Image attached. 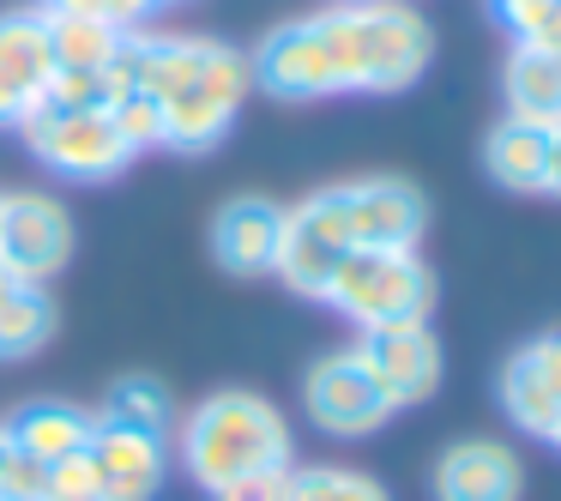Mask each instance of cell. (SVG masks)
Masks as SVG:
<instances>
[{
	"label": "cell",
	"mask_w": 561,
	"mask_h": 501,
	"mask_svg": "<svg viewBox=\"0 0 561 501\" xmlns=\"http://www.w3.org/2000/svg\"><path fill=\"white\" fill-rule=\"evenodd\" d=\"M175 441H182V465L199 489H218L248 471H290L296 465V435L284 423V411L266 392H248V387L206 392L175 423Z\"/></svg>",
	"instance_id": "1"
},
{
	"label": "cell",
	"mask_w": 561,
	"mask_h": 501,
	"mask_svg": "<svg viewBox=\"0 0 561 501\" xmlns=\"http://www.w3.org/2000/svg\"><path fill=\"white\" fill-rule=\"evenodd\" d=\"M314 19L327 31V49L344 91L392 98V91H411L428 73L435 31L404 0H339V7H327Z\"/></svg>",
	"instance_id": "2"
},
{
	"label": "cell",
	"mask_w": 561,
	"mask_h": 501,
	"mask_svg": "<svg viewBox=\"0 0 561 501\" xmlns=\"http://www.w3.org/2000/svg\"><path fill=\"white\" fill-rule=\"evenodd\" d=\"M248 91H254L248 55L218 37H194V55H187L182 79L163 98V151L206 158L211 146H224V134L236 127Z\"/></svg>",
	"instance_id": "3"
},
{
	"label": "cell",
	"mask_w": 561,
	"mask_h": 501,
	"mask_svg": "<svg viewBox=\"0 0 561 501\" xmlns=\"http://www.w3.org/2000/svg\"><path fill=\"white\" fill-rule=\"evenodd\" d=\"M327 303L356 332L368 327H404V320H428L435 308V272L423 254H387V248H351L344 266L332 272Z\"/></svg>",
	"instance_id": "4"
},
{
	"label": "cell",
	"mask_w": 561,
	"mask_h": 501,
	"mask_svg": "<svg viewBox=\"0 0 561 501\" xmlns=\"http://www.w3.org/2000/svg\"><path fill=\"white\" fill-rule=\"evenodd\" d=\"M19 139H25V151L43 170H55L61 182H79V187L115 182L134 163V151L122 146L110 110H55V103H37L19 122Z\"/></svg>",
	"instance_id": "5"
},
{
	"label": "cell",
	"mask_w": 561,
	"mask_h": 501,
	"mask_svg": "<svg viewBox=\"0 0 561 501\" xmlns=\"http://www.w3.org/2000/svg\"><path fill=\"white\" fill-rule=\"evenodd\" d=\"M344 254H351V230H344L339 187H314L302 206H284V236H278V260H272V278H284V291L327 303Z\"/></svg>",
	"instance_id": "6"
},
{
	"label": "cell",
	"mask_w": 561,
	"mask_h": 501,
	"mask_svg": "<svg viewBox=\"0 0 561 501\" xmlns=\"http://www.w3.org/2000/svg\"><path fill=\"white\" fill-rule=\"evenodd\" d=\"M248 73H254V91H266V98H278V103L344 98L339 67H332V49H327V31H320L314 13L272 25L266 37L254 43V55H248Z\"/></svg>",
	"instance_id": "7"
},
{
	"label": "cell",
	"mask_w": 561,
	"mask_h": 501,
	"mask_svg": "<svg viewBox=\"0 0 561 501\" xmlns=\"http://www.w3.org/2000/svg\"><path fill=\"white\" fill-rule=\"evenodd\" d=\"M302 411H308V423H314L320 435H332V441H363V435H375V429L392 423L387 392H380L375 375L363 368L356 344L351 351H327V356L308 363Z\"/></svg>",
	"instance_id": "8"
},
{
	"label": "cell",
	"mask_w": 561,
	"mask_h": 501,
	"mask_svg": "<svg viewBox=\"0 0 561 501\" xmlns=\"http://www.w3.org/2000/svg\"><path fill=\"white\" fill-rule=\"evenodd\" d=\"M73 260V218L55 194H0V266L19 284H49Z\"/></svg>",
	"instance_id": "9"
},
{
	"label": "cell",
	"mask_w": 561,
	"mask_h": 501,
	"mask_svg": "<svg viewBox=\"0 0 561 501\" xmlns=\"http://www.w3.org/2000/svg\"><path fill=\"white\" fill-rule=\"evenodd\" d=\"M344 206V230L351 248H387V254H416L428 230V200L404 175H356V182H332Z\"/></svg>",
	"instance_id": "10"
},
{
	"label": "cell",
	"mask_w": 561,
	"mask_h": 501,
	"mask_svg": "<svg viewBox=\"0 0 561 501\" xmlns=\"http://www.w3.org/2000/svg\"><path fill=\"white\" fill-rule=\"evenodd\" d=\"M356 356L375 375V387L387 392L392 411H411L440 387V339L428 332V320H404V327H368L356 339Z\"/></svg>",
	"instance_id": "11"
},
{
	"label": "cell",
	"mask_w": 561,
	"mask_h": 501,
	"mask_svg": "<svg viewBox=\"0 0 561 501\" xmlns=\"http://www.w3.org/2000/svg\"><path fill=\"white\" fill-rule=\"evenodd\" d=\"M55 79L49 19L43 7H13L0 13V127H19L43 103Z\"/></svg>",
	"instance_id": "12"
},
{
	"label": "cell",
	"mask_w": 561,
	"mask_h": 501,
	"mask_svg": "<svg viewBox=\"0 0 561 501\" xmlns=\"http://www.w3.org/2000/svg\"><path fill=\"white\" fill-rule=\"evenodd\" d=\"M278 236H284V206L266 194H236L211 212V260L230 278H266L278 260Z\"/></svg>",
	"instance_id": "13"
},
{
	"label": "cell",
	"mask_w": 561,
	"mask_h": 501,
	"mask_svg": "<svg viewBox=\"0 0 561 501\" xmlns=\"http://www.w3.org/2000/svg\"><path fill=\"white\" fill-rule=\"evenodd\" d=\"M428 489H435V501H519L525 465L507 441L471 435V441H453L435 459Z\"/></svg>",
	"instance_id": "14"
},
{
	"label": "cell",
	"mask_w": 561,
	"mask_h": 501,
	"mask_svg": "<svg viewBox=\"0 0 561 501\" xmlns=\"http://www.w3.org/2000/svg\"><path fill=\"white\" fill-rule=\"evenodd\" d=\"M85 453H91V465H98L103 501H151L163 489V471H170L163 441L127 435V429H110V423H98V435H91Z\"/></svg>",
	"instance_id": "15"
},
{
	"label": "cell",
	"mask_w": 561,
	"mask_h": 501,
	"mask_svg": "<svg viewBox=\"0 0 561 501\" xmlns=\"http://www.w3.org/2000/svg\"><path fill=\"white\" fill-rule=\"evenodd\" d=\"M91 435H98V411L67 405V399H37V405H19V411L7 417V441H13L19 453H31V459H43V465L67 459V453H85Z\"/></svg>",
	"instance_id": "16"
},
{
	"label": "cell",
	"mask_w": 561,
	"mask_h": 501,
	"mask_svg": "<svg viewBox=\"0 0 561 501\" xmlns=\"http://www.w3.org/2000/svg\"><path fill=\"white\" fill-rule=\"evenodd\" d=\"M549 134H556V127L501 115V122L489 127V139H483L489 182L507 187V194H543V182H549Z\"/></svg>",
	"instance_id": "17"
},
{
	"label": "cell",
	"mask_w": 561,
	"mask_h": 501,
	"mask_svg": "<svg viewBox=\"0 0 561 501\" xmlns=\"http://www.w3.org/2000/svg\"><path fill=\"white\" fill-rule=\"evenodd\" d=\"M501 91H507V115L537 122V127H561V55L556 49H543V43H513Z\"/></svg>",
	"instance_id": "18"
},
{
	"label": "cell",
	"mask_w": 561,
	"mask_h": 501,
	"mask_svg": "<svg viewBox=\"0 0 561 501\" xmlns=\"http://www.w3.org/2000/svg\"><path fill=\"white\" fill-rule=\"evenodd\" d=\"M501 411H507L513 429H525V435H537V441H549L561 429V392H556V380L543 375L531 344H519V351L501 363Z\"/></svg>",
	"instance_id": "19"
},
{
	"label": "cell",
	"mask_w": 561,
	"mask_h": 501,
	"mask_svg": "<svg viewBox=\"0 0 561 501\" xmlns=\"http://www.w3.org/2000/svg\"><path fill=\"white\" fill-rule=\"evenodd\" d=\"M98 423L127 429V435H146V441H170L182 411H175V392L163 387L158 375H122L110 392H103V411Z\"/></svg>",
	"instance_id": "20"
},
{
	"label": "cell",
	"mask_w": 561,
	"mask_h": 501,
	"mask_svg": "<svg viewBox=\"0 0 561 501\" xmlns=\"http://www.w3.org/2000/svg\"><path fill=\"white\" fill-rule=\"evenodd\" d=\"M49 49H55V67H115V55L127 49L134 31H115L103 19H85V13H49Z\"/></svg>",
	"instance_id": "21"
},
{
	"label": "cell",
	"mask_w": 561,
	"mask_h": 501,
	"mask_svg": "<svg viewBox=\"0 0 561 501\" xmlns=\"http://www.w3.org/2000/svg\"><path fill=\"white\" fill-rule=\"evenodd\" d=\"M55 339V303L43 284H19L0 303V363H25Z\"/></svg>",
	"instance_id": "22"
},
{
	"label": "cell",
	"mask_w": 561,
	"mask_h": 501,
	"mask_svg": "<svg viewBox=\"0 0 561 501\" xmlns=\"http://www.w3.org/2000/svg\"><path fill=\"white\" fill-rule=\"evenodd\" d=\"M284 501H392V496L356 465H290Z\"/></svg>",
	"instance_id": "23"
},
{
	"label": "cell",
	"mask_w": 561,
	"mask_h": 501,
	"mask_svg": "<svg viewBox=\"0 0 561 501\" xmlns=\"http://www.w3.org/2000/svg\"><path fill=\"white\" fill-rule=\"evenodd\" d=\"M110 122H115V134H122V146L134 151H163V103L158 98H146V91H127L122 103L110 110Z\"/></svg>",
	"instance_id": "24"
},
{
	"label": "cell",
	"mask_w": 561,
	"mask_h": 501,
	"mask_svg": "<svg viewBox=\"0 0 561 501\" xmlns=\"http://www.w3.org/2000/svg\"><path fill=\"white\" fill-rule=\"evenodd\" d=\"M49 13H85V19H103L115 31H146V19L158 13V0H43Z\"/></svg>",
	"instance_id": "25"
},
{
	"label": "cell",
	"mask_w": 561,
	"mask_h": 501,
	"mask_svg": "<svg viewBox=\"0 0 561 501\" xmlns=\"http://www.w3.org/2000/svg\"><path fill=\"white\" fill-rule=\"evenodd\" d=\"M43 489H49V465L19 447L7 453V465H0V501H43Z\"/></svg>",
	"instance_id": "26"
},
{
	"label": "cell",
	"mask_w": 561,
	"mask_h": 501,
	"mask_svg": "<svg viewBox=\"0 0 561 501\" xmlns=\"http://www.w3.org/2000/svg\"><path fill=\"white\" fill-rule=\"evenodd\" d=\"M284 483H290V471H248V477L206 489V496L211 501H284Z\"/></svg>",
	"instance_id": "27"
},
{
	"label": "cell",
	"mask_w": 561,
	"mask_h": 501,
	"mask_svg": "<svg viewBox=\"0 0 561 501\" xmlns=\"http://www.w3.org/2000/svg\"><path fill=\"white\" fill-rule=\"evenodd\" d=\"M531 351H537L543 375L556 380V392H561V332H543V339H531Z\"/></svg>",
	"instance_id": "28"
},
{
	"label": "cell",
	"mask_w": 561,
	"mask_h": 501,
	"mask_svg": "<svg viewBox=\"0 0 561 501\" xmlns=\"http://www.w3.org/2000/svg\"><path fill=\"white\" fill-rule=\"evenodd\" d=\"M543 194L561 200V127L549 134V182H543Z\"/></svg>",
	"instance_id": "29"
},
{
	"label": "cell",
	"mask_w": 561,
	"mask_h": 501,
	"mask_svg": "<svg viewBox=\"0 0 561 501\" xmlns=\"http://www.w3.org/2000/svg\"><path fill=\"white\" fill-rule=\"evenodd\" d=\"M19 291V278H13V272H7V266H0V303H7V296H13Z\"/></svg>",
	"instance_id": "30"
},
{
	"label": "cell",
	"mask_w": 561,
	"mask_h": 501,
	"mask_svg": "<svg viewBox=\"0 0 561 501\" xmlns=\"http://www.w3.org/2000/svg\"><path fill=\"white\" fill-rule=\"evenodd\" d=\"M7 453H13V441H7V423H0V465H7Z\"/></svg>",
	"instance_id": "31"
},
{
	"label": "cell",
	"mask_w": 561,
	"mask_h": 501,
	"mask_svg": "<svg viewBox=\"0 0 561 501\" xmlns=\"http://www.w3.org/2000/svg\"><path fill=\"white\" fill-rule=\"evenodd\" d=\"M158 7H194V0H158Z\"/></svg>",
	"instance_id": "32"
},
{
	"label": "cell",
	"mask_w": 561,
	"mask_h": 501,
	"mask_svg": "<svg viewBox=\"0 0 561 501\" xmlns=\"http://www.w3.org/2000/svg\"><path fill=\"white\" fill-rule=\"evenodd\" d=\"M549 447H556V453H561V429H556V435H549Z\"/></svg>",
	"instance_id": "33"
},
{
	"label": "cell",
	"mask_w": 561,
	"mask_h": 501,
	"mask_svg": "<svg viewBox=\"0 0 561 501\" xmlns=\"http://www.w3.org/2000/svg\"><path fill=\"white\" fill-rule=\"evenodd\" d=\"M556 55H561V49H556Z\"/></svg>",
	"instance_id": "34"
}]
</instances>
